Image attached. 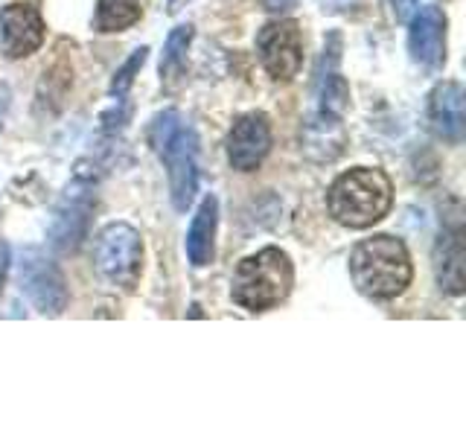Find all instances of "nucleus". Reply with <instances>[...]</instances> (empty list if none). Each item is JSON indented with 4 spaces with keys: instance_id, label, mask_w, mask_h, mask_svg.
<instances>
[{
    "instance_id": "nucleus-1",
    "label": "nucleus",
    "mask_w": 466,
    "mask_h": 437,
    "mask_svg": "<svg viewBox=\"0 0 466 437\" xmlns=\"http://www.w3.org/2000/svg\"><path fill=\"white\" fill-rule=\"evenodd\" d=\"M149 146L160 158L169 178V198L178 213H187L198 193V135L181 111L167 108L152 117Z\"/></svg>"
},
{
    "instance_id": "nucleus-2",
    "label": "nucleus",
    "mask_w": 466,
    "mask_h": 437,
    "mask_svg": "<svg viewBox=\"0 0 466 437\" xmlns=\"http://www.w3.org/2000/svg\"><path fill=\"white\" fill-rule=\"evenodd\" d=\"M350 277L364 298L390 300L411 286V254L402 239L390 233H376L350 251Z\"/></svg>"
},
{
    "instance_id": "nucleus-3",
    "label": "nucleus",
    "mask_w": 466,
    "mask_h": 437,
    "mask_svg": "<svg viewBox=\"0 0 466 437\" xmlns=\"http://www.w3.org/2000/svg\"><path fill=\"white\" fill-rule=\"evenodd\" d=\"M327 208L341 228H373L393 208V184L388 172L376 167H356L341 172L327 193Z\"/></svg>"
},
{
    "instance_id": "nucleus-4",
    "label": "nucleus",
    "mask_w": 466,
    "mask_h": 437,
    "mask_svg": "<svg viewBox=\"0 0 466 437\" xmlns=\"http://www.w3.org/2000/svg\"><path fill=\"white\" fill-rule=\"evenodd\" d=\"M295 286V266L283 248H262V251L239 259L230 280V298L245 312H268L280 306Z\"/></svg>"
},
{
    "instance_id": "nucleus-5",
    "label": "nucleus",
    "mask_w": 466,
    "mask_h": 437,
    "mask_svg": "<svg viewBox=\"0 0 466 437\" xmlns=\"http://www.w3.org/2000/svg\"><path fill=\"white\" fill-rule=\"evenodd\" d=\"M96 164L94 160H79L47 228V242L56 254H76L87 239V228H91V216L96 208Z\"/></svg>"
},
{
    "instance_id": "nucleus-6",
    "label": "nucleus",
    "mask_w": 466,
    "mask_h": 437,
    "mask_svg": "<svg viewBox=\"0 0 466 437\" xmlns=\"http://www.w3.org/2000/svg\"><path fill=\"white\" fill-rule=\"evenodd\" d=\"M94 266L111 289L135 291L143 274V239L128 222H108L96 233Z\"/></svg>"
},
{
    "instance_id": "nucleus-7",
    "label": "nucleus",
    "mask_w": 466,
    "mask_h": 437,
    "mask_svg": "<svg viewBox=\"0 0 466 437\" xmlns=\"http://www.w3.org/2000/svg\"><path fill=\"white\" fill-rule=\"evenodd\" d=\"M18 286H21V295L33 303V310L38 315L58 318L67 310V300H70L67 280L62 269H58V262L44 254L41 248L29 245L21 251Z\"/></svg>"
},
{
    "instance_id": "nucleus-8",
    "label": "nucleus",
    "mask_w": 466,
    "mask_h": 437,
    "mask_svg": "<svg viewBox=\"0 0 466 437\" xmlns=\"http://www.w3.org/2000/svg\"><path fill=\"white\" fill-rule=\"evenodd\" d=\"M257 56L274 82H291L303 67V33L291 18L268 21L257 33Z\"/></svg>"
},
{
    "instance_id": "nucleus-9",
    "label": "nucleus",
    "mask_w": 466,
    "mask_h": 437,
    "mask_svg": "<svg viewBox=\"0 0 466 437\" xmlns=\"http://www.w3.org/2000/svg\"><path fill=\"white\" fill-rule=\"evenodd\" d=\"M44 15L29 0H15L0 9V47L6 58H26L41 50L44 44Z\"/></svg>"
},
{
    "instance_id": "nucleus-10",
    "label": "nucleus",
    "mask_w": 466,
    "mask_h": 437,
    "mask_svg": "<svg viewBox=\"0 0 466 437\" xmlns=\"http://www.w3.org/2000/svg\"><path fill=\"white\" fill-rule=\"evenodd\" d=\"M271 152V120L262 111H248L230 126L228 160L237 172H254Z\"/></svg>"
},
{
    "instance_id": "nucleus-11",
    "label": "nucleus",
    "mask_w": 466,
    "mask_h": 437,
    "mask_svg": "<svg viewBox=\"0 0 466 437\" xmlns=\"http://www.w3.org/2000/svg\"><path fill=\"white\" fill-rule=\"evenodd\" d=\"M408 53L422 70L446 65V15L441 6H417L408 18Z\"/></svg>"
},
{
    "instance_id": "nucleus-12",
    "label": "nucleus",
    "mask_w": 466,
    "mask_h": 437,
    "mask_svg": "<svg viewBox=\"0 0 466 437\" xmlns=\"http://www.w3.org/2000/svg\"><path fill=\"white\" fill-rule=\"evenodd\" d=\"M341 62V36L332 33L324 41V56H320V67L315 76V111L329 117H344L350 106V85L339 70Z\"/></svg>"
},
{
    "instance_id": "nucleus-13",
    "label": "nucleus",
    "mask_w": 466,
    "mask_h": 437,
    "mask_svg": "<svg viewBox=\"0 0 466 437\" xmlns=\"http://www.w3.org/2000/svg\"><path fill=\"white\" fill-rule=\"evenodd\" d=\"M463 225L461 218H449L441 228V237L434 245V274L446 295H463Z\"/></svg>"
},
{
    "instance_id": "nucleus-14",
    "label": "nucleus",
    "mask_w": 466,
    "mask_h": 437,
    "mask_svg": "<svg viewBox=\"0 0 466 437\" xmlns=\"http://www.w3.org/2000/svg\"><path fill=\"white\" fill-rule=\"evenodd\" d=\"M463 85L455 79L441 82L429 97V123L437 137L446 143H461L463 128H466V114H463Z\"/></svg>"
},
{
    "instance_id": "nucleus-15",
    "label": "nucleus",
    "mask_w": 466,
    "mask_h": 437,
    "mask_svg": "<svg viewBox=\"0 0 466 437\" xmlns=\"http://www.w3.org/2000/svg\"><path fill=\"white\" fill-rule=\"evenodd\" d=\"M300 143H303L300 149L306 152V158L318 160V164H329V160H335L344 152V143H347L341 117L312 111L303 123Z\"/></svg>"
},
{
    "instance_id": "nucleus-16",
    "label": "nucleus",
    "mask_w": 466,
    "mask_h": 437,
    "mask_svg": "<svg viewBox=\"0 0 466 437\" xmlns=\"http://www.w3.org/2000/svg\"><path fill=\"white\" fill-rule=\"evenodd\" d=\"M216 230H218V198L210 193L204 196L198 210L193 216V222H189V230H187V259L193 269H204L213 262V254H216Z\"/></svg>"
},
{
    "instance_id": "nucleus-17",
    "label": "nucleus",
    "mask_w": 466,
    "mask_h": 437,
    "mask_svg": "<svg viewBox=\"0 0 466 437\" xmlns=\"http://www.w3.org/2000/svg\"><path fill=\"white\" fill-rule=\"evenodd\" d=\"M143 18V0H96L94 29L102 36L126 33Z\"/></svg>"
},
{
    "instance_id": "nucleus-18",
    "label": "nucleus",
    "mask_w": 466,
    "mask_h": 437,
    "mask_svg": "<svg viewBox=\"0 0 466 437\" xmlns=\"http://www.w3.org/2000/svg\"><path fill=\"white\" fill-rule=\"evenodd\" d=\"M193 33H196L193 24H178L167 36L164 53H160V82H164L167 87L184 76L187 50H189V44H193Z\"/></svg>"
},
{
    "instance_id": "nucleus-19",
    "label": "nucleus",
    "mask_w": 466,
    "mask_h": 437,
    "mask_svg": "<svg viewBox=\"0 0 466 437\" xmlns=\"http://www.w3.org/2000/svg\"><path fill=\"white\" fill-rule=\"evenodd\" d=\"M146 58H149V47H137L135 53H131L126 62H123V67L114 73V79H111V97H126L128 91H131V85H135V79H137V73H140V67L146 65Z\"/></svg>"
},
{
    "instance_id": "nucleus-20",
    "label": "nucleus",
    "mask_w": 466,
    "mask_h": 437,
    "mask_svg": "<svg viewBox=\"0 0 466 437\" xmlns=\"http://www.w3.org/2000/svg\"><path fill=\"white\" fill-rule=\"evenodd\" d=\"M9 262H12V254H9V245L0 239V298H4V289H6V277H9Z\"/></svg>"
},
{
    "instance_id": "nucleus-21",
    "label": "nucleus",
    "mask_w": 466,
    "mask_h": 437,
    "mask_svg": "<svg viewBox=\"0 0 466 437\" xmlns=\"http://www.w3.org/2000/svg\"><path fill=\"white\" fill-rule=\"evenodd\" d=\"M300 4V0H259V6L271 12V15H283V12H291Z\"/></svg>"
},
{
    "instance_id": "nucleus-22",
    "label": "nucleus",
    "mask_w": 466,
    "mask_h": 437,
    "mask_svg": "<svg viewBox=\"0 0 466 437\" xmlns=\"http://www.w3.org/2000/svg\"><path fill=\"white\" fill-rule=\"evenodd\" d=\"M420 0H390V6H393V15H397V21H408L414 15Z\"/></svg>"
},
{
    "instance_id": "nucleus-23",
    "label": "nucleus",
    "mask_w": 466,
    "mask_h": 437,
    "mask_svg": "<svg viewBox=\"0 0 466 437\" xmlns=\"http://www.w3.org/2000/svg\"><path fill=\"white\" fill-rule=\"evenodd\" d=\"M350 4H353V0H320V9H324V12H341Z\"/></svg>"
},
{
    "instance_id": "nucleus-24",
    "label": "nucleus",
    "mask_w": 466,
    "mask_h": 437,
    "mask_svg": "<svg viewBox=\"0 0 466 437\" xmlns=\"http://www.w3.org/2000/svg\"><path fill=\"white\" fill-rule=\"evenodd\" d=\"M187 4H193V0H167V9H169V15H175V12H181Z\"/></svg>"
}]
</instances>
